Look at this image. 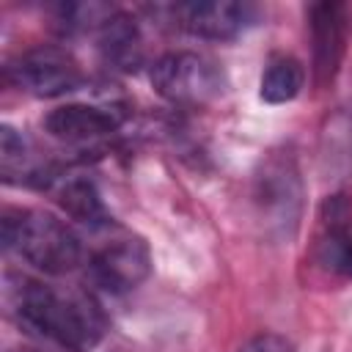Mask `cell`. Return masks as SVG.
<instances>
[{"label":"cell","mask_w":352,"mask_h":352,"mask_svg":"<svg viewBox=\"0 0 352 352\" xmlns=\"http://www.w3.org/2000/svg\"><path fill=\"white\" fill-rule=\"evenodd\" d=\"M6 305L22 330L63 352H88L107 333L104 311L80 289L52 286L33 278H8Z\"/></svg>","instance_id":"6da1fadb"},{"label":"cell","mask_w":352,"mask_h":352,"mask_svg":"<svg viewBox=\"0 0 352 352\" xmlns=\"http://www.w3.org/2000/svg\"><path fill=\"white\" fill-rule=\"evenodd\" d=\"M0 236L8 253H16L44 275H69L85 258L80 234L44 209H6Z\"/></svg>","instance_id":"7a4b0ae2"},{"label":"cell","mask_w":352,"mask_h":352,"mask_svg":"<svg viewBox=\"0 0 352 352\" xmlns=\"http://www.w3.org/2000/svg\"><path fill=\"white\" fill-rule=\"evenodd\" d=\"M302 176L292 151H272L253 176V204L264 231L292 239L302 217Z\"/></svg>","instance_id":"3957f363"},{"label":"cell","mask_w":352,"mask_h":352,"mask_svg":"<svg viewBox=\"0 0 352 352\" xmlns=\"http://www.w3.org/2000/svg\"><path fill=\"white\" fill-rule=\"evenodd\" d=\"M148 80L162 99L187 107L206 104L226 91L223 66L214 58L192 50H176L157 58L148 72Z\"/></svg>","instance_id":"277c9868"},{"label":"cell","mask_w":352,"mask_h":352,"mask_svg":"<svg viewBox=\"0 0 352 352\" xmlns=\"http://www.w3.org/2000/svg\"><path fill=\"white\" fill-rule=\"evenodd\" d=\"M6 80L30 96L55 99L77 91L85 82V74L72 52H66L63 47L41 44L14 58L6 66Z\"/></svg>","instance_id":"5b68a950"},{"label":"cell","mask_w":352,"mask_h":352,"mask_svg":"<svg viewBox=\"0 0 352 352\" xmlns=\"http://www.w3.org/2000/svg\"><path fill=\"white\" fill-rule=\"evenodd\" d=\"M311 30V72L319 88L330 85L346 58L352 38V8L338 0L314 3L308 8Z\"/></svg>","instance_id":"8992f818"},{"label":"cell","mask_w":352,"mask_h":352,"mask_svg":"<svg viewBox=\"0 0 352 352\" xmlns=\"http://www.w3.org/2000/svg\"><path fill=\"white\" fill-rule=\"evenodd\" d=\"M151 248L140 236H116L88 258V280L104 294H126L151 275Z\"/></svg>","instance_id":"52a82bcc"},{"label":"cell","mask_w":352,"mask_h":352,"mask_svg":"<svg viewBox=\"0 0 352 352\" xmlns=\"http://www.w3.org/2000/svg\"><path fill=\"white\" fill-rule=\"evenodd\" d=\"M170 16L190 36L228 41L250 30L261 19V8L239 0H190L170 6Z\"/></svg>","instance_id":"ba28073f"},{"label":"cell","mask_w":352,"mask_h":352,"mask_svg":"<svg viewBox=\"0 0 352 352\" xmlns=\"http://www.w3.org/2000/svg\"><path fill=\"white\" fill-rule=\"evenodd\" d=\"M314 256L327 272L352 278V198L346 192H336L322 201Z\"/></svg>","instance_id":"9c48e42d"},{"label":"cell","mask_w":352,"mask_h":352,"mask_svg":"<svg viewBox=\"0 0 352 352\" xmlns=\"http://www.w3.org/2000/svg\"><path fill=\"white\" fill-rule=\"evenodd\" d=\"M124 124L121 107L113 104H60L44 116V129L66 143H88L116 132Z\"/></svg>","instance_id":"30bf717a"},{"label":"cell","mask_w":352,"mask_h":352,"mask_svg":"<svg viewBox=\"0 0 352 352\" xmlns=\"http://www.w3.org/2000/svg\"><path fill=\"white\" fill-rule=\"evenodd\" d=\"M99 47L104 58L121 69H135L143 55V41L138 22L129 14L116 11L102 28H99Z\"/></svg>","instance_id":"8fae6325"},{"label":"cell","mask_w":352,"mask_h":352,"mask_svg":"<svg viewBox=\"0 0 352 352\" xmlns=\"http://www.w3.org/2000/svg\"><path fill=\"white\" fill-rule=\"evenodd\" d=\"M58 204L74 223L85 228H104L113 220L91 179H69L58 192Z\"/></svg>","instance_id":"7c38bea8"},{"label":"cell","mask_w":352,"mask_h":352,"mask_svg":"<svg viewBox=\"0 0 352 352\" xmlns=\"http://www.w3.org/2000/svg\"><path fill=\"white\" fill-rule=\"evenodd\" d=\"M305 85V69L294 55H272L258 80V96L267 104L292 102Z\"/></svg>","instance_id":"4fadbf2b"},{"label":"cell","mask_w":352,"mask_h":352,"mask_svg":"<svg viewBox=\"0 0 352 352\" xmlns=\"http://www.w3.org/2000/svg\"><path fill=\"white\" fill-rule=\"evenodd\" d=\"M116 11L104 3H66L55 8V25L60 33H85L91 28H102Z\"/></svg>","instance_id":"5bb4252c"},{"label":"cell","mask_w":352,"mask_h":352,"mask_svg":"<svg viewBox=\"0 0 352 352\" xmlns=\"http://www.w3.org/2000/svg\"><path fill=\"white\" fill-rule=\"evenodd\" d=\"M0 168H3L6 182H14L16 173H22V176H33L36 173L30 168V154H28L25 138L8 124L0 129Z\"/></svg>","instance_id":"9a60e30c"},{"label":"cell","mask_w":352,"mask_h":352,"mask_svg":"<svg viewBox=\"0 0 352 352\" xmlns=\"http://www.w3.org/2000/svg\"><path fill=\"white\" fill-rule=\"evenodd\" d=\"M236 352H297V349L280 333H258V336L248 338Z\"/></svg>","instance_id":"2e32d148"},{"label":"cell","mask_w":352,"mask_h":352,"mask_svg":"<svg viewBox=\"0 0 352 352\" xmlns=\"http://www.w3.org/2000/svg\"><path fill=\"white\" fill-rule=\"evenodd\" d=\"M11 352H38V349H28V346H19V349H11Z\"/></svg>","instance_id":"e0dca14e"}]
</instances>
